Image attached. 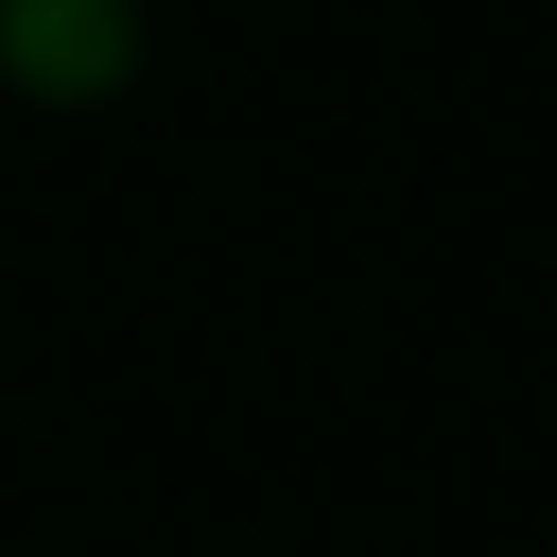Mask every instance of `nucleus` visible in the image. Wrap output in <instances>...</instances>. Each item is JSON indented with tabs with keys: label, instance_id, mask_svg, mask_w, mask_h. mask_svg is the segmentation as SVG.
Masks as SVG:
<instances>
[{
	"label": "nucleus",
	"instance_id": "nucleus-1",
	"mask_svg": "<svg viewBox=\"0 0 557 557\" xmlns=\"http://www.w3.org/2000/svg\"><path fill=\"white\" fill-rule=\"evenodd\" d=\"M145 0H0V83L41 114H94L145 73Z\"/></svg>",
	"mask_w": 557,
	"mask_h": 557
}]
</instances>
